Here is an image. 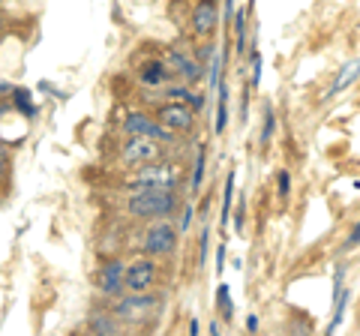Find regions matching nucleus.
Returning <instances> with one entry per match:
<instances>
[{
	"mask_svg": "<svg viewBox=\"0 0 360 336\" xmlns=\"http://www.w3.org/2000/svg\"><path fill=\"white\" fill-rule=\"evenodd\" d=\"M142 81L147 87H163L165 81H168V75H172V66L165 64V60H150V64H144L142 66Z\"/></svg>",
	"mask_w": 360,
	"mask_h": 336,
	"instance_id": "obj_11",
	"label": "nucleus"
},
{
	"mask_svg": "<svg viewBox=\"0 0 360 336\" xmlns=\"http://www.w3.org/2000/svg\"><path fill=\"white\" fill-rule=\"evenodd\" d=\"M153 282H156V264L150 258H138L126 268V291L144 294L153 288Z\"/></svg>",
	"mask_w": 360,
	"mask_h": 336,
	"instance_id": "obj_7",
	"label": "nucleus"
},
{
	"mask_svg": "<svg viewBox=\"0 0 360 336\" xmlns=\"http://www.w3.org/2000/svg\"><path fill=\"white\" fill-rule=\"evenodd\" d=\"M249 6H253V0H249Z\"/></svg>",
	"mask_w": 360,
	"mask_h": 336,
	"instance_id": "obj_31",
	"label": "nucleus"
},
{
	"mask_svg": "<svg viewBox=\"0 0 360 336\" xmlns=\"http://www.w3.org/2000/svg\"><path fill=\"white\" fill-rule=\"evenodd\" d=\"M258 81H262V54L253 52V81H249V87H258Z\"/></svg>",
	"mask_w": 360,
	"mask_h": 336,
	"instance_id": "obj_23",
	"label": "nucleus"
},
{
	"mask_svg": "<svg viewBox=\"0 0 360 336\" xmlns=\"http://www.w3.org/2000/svg\"><path fill=\"white\" fill-rule=\"evenodd\" d=\"M225 15L234 18V0H225Z\"/></svg>",
	"mask_w": 360,
	"mask_h": 336,
	"instance_id": "obj_30",
	"label": "nucleus"
},
{
	"mask_svg": "<svg viewBox=\"0 0 360 336\" xmlns=\"http://www.w3.org/2000/svg\"><path fill=\"white\" fill-rule=\"evenodd\" d=\"M216 312H219V319H223V321L234 319V300H232V291H228L225 282L216 288Z\"/></svg>",
	"mask_w": 360,
	"mask_h": 336,
	"instance_id": "obj_14",
	"label": "nucleus"
},
{
	"mask_svg": "<svg viewBox=\"0 0 360 336\" xmlns=\"http://www.w3.org/2000/svg\"><path fill=\"white\" fill-rule=\"evenodd\" d=\"M246 330H249V333H255V330H258V315H253V312L246 315Z\"/></svg>",
	"mask_w": 360,
	"mask_h": 336,
	"instance_id": "obj_29",
	"label": "nucleus"
},
{
	"mask_svg": "<svg viewBox=\"0 0 360 336\" xmlns=\"http://www.w3.org/2000/svg\"><path fill=\"white\" fill-rule=\"evenodd\" d=\"M232 205H234V171H228V180L223 187V207H219V228H228V219H232Z\"/></svg>",
	"mask_w": 360,
	"mask_h": 336,
	"instance_id": "obj_13",
	"label": "nucleus"
},
{
	"mask_svg": "<svg viewBox=\"0 0 360 336\" xmlns=\"http://www.w3.org/2000/svg\"><path fill=\"white\" fill-rule=\"evenodd\" d=\"M177 205V198L172 196V187H147V183H138L135 187V196L129 198V213L133 217H165L172 213Z\"/></svg>",
	"mask_w": 360,
	"mask_h": 336,
	"instance_id": "obj_1",
	"label": "nucleus"
},
{
	"mask_svg": "<svg viewBox=\"0 0 360 336\" xmlns=\"http://www.w3.org/2000/svg\"><path fill=\"white\" fill-rule=\"evenodd\" d=\"M276 180H279V198H288V192H292V177H288V171L283 168L276 175Z\"/></svg>",
	"mask_w": 360,
	"mask_h": 336,
	"instance_id": "obj_22",
	"label": "nucleus"
},
{
	"mask_svg": "<svg viewBox=\"0 0 360 336\" xmlns=\"http://www.w3.org/2000/svg\"><path fill=\"white\" fill-rule=\"evenodd\" d=\"M357 247H360V222L352 228V234H348V240L343 243V249H357Z\"/></svg>",
	"mask_w": 360,
	"mask_h": 336,
	"instance_id": "obj_26",
	"label": "nucleus"
},
{
	"mask_svg": "<svg viewBox=\"0 0 360 336\" xmlns=\"http://www.w3.org/2000/svg\"><path fill=\"white\" fill-rule=\"evenodd\" d=\"M348 298H352V294H348V288H343L333 298V319H330V324H327V333H336V328L339 324L345 321V309H348Z\"/></svg>",
	"mask_w": 360,
	"mask_h": 336,
	"instance_id": "obj_15",
	"label": "nucleus"
},
{
	"mask_svg": "<svg viewBox=\"0 0 360 336\" xmlns=\"http://www.w3.org/2000/svg\"><path fill=\"white\" fill-rule=\"evenodd\" d=\"M193 30L198 36H213L219 30V6L216 0H198L193 9Z\"/></svg>",
	"mask_w": 360,
	"mask_h": 336,
	"instance_id": "obj_10",
	"label": "nucleus"
},
{
	"mask_svg": "<svg viewBox=\"0 0 360 336\" xmlns=\"http://www.w3.org/2000/svg\"><path fill=\"white\" fill-rule=\"evenodd\" d=\"M96 285H99V291L103 294H112L114 298L120 288H126V264L117 261V258L105 261L103 268H99V273H96Z\"/></svg>",
	"mask_w": 360,
	"mask_h": 336,
	"instance_id": "obj_9",
	"label": "nucleus"
},
{
	"mask_svg": "<svg viewBox=\"0 0 360 336\" xmlns=\"http://www.w3.org/2000/svg\"><path fill=\"white\" fill-rule=\"evenodd\" d=\"M207 249H210V231L204 228L202 231V240H198V261H202V268H204V261H207Z\"/></svg>",
	"mask_w": 360,
	"mask_h": 336,
	"instance_id": "obj_24",
	"label": "nucleus"
},
{
	"mask_svg": "<svg viewBox=\"0 0 360 336\" xmlns=\"http://www.w3.org/2000/svg\"><path fill=\"white\" fill-rule=\"evenodd\" d=\"M234 43H237V52H246V9L234 13Z\"/></svg>",
	"mask_w": 360,
	"mask_h": 336,
	"instance_id": "obj_17",
	"label": "nucleus"
},
{
	"mask_svg": "<svg viewBox=\"0 0 360 336\" xmlns=\"http://www.w3.org/2000/svg\"><path fill=\"white\" fill-rule=\"evenodd\" d=\"M123 129L129 136H150L156 141H174V132L168 126H163L159 120H153L150 115H144V111H133V115L123 120Z\"/></svg>",
	"mask_w": 360,
	"mask_h": 336,
	"instance_id": "obj_6",
	"label": "nucleus"
},
{
	"mask_svg": "<svg viewBox=\"0 0 360 336\" xmlns=\"http://www.w3.org/2000/svg\"><path fill=\"white\" fill-rule=\"evenodd\" d=\"M357 78H360V60H352V64H345L343 69H339L336 81H333V85H330V94H324V96L330 99V96L343 94V90H345V87H352Z\"/></svg>",
	"mask_w": 360,
	"mask_h": 336,
	"instance_id": "obj_12",
	"label": "nucleus"
},
{
	"mask_svg": "<svg viewBox=\"0 0 360 336\" xmlns=\"http://www.w3.org/2000/svg\"><path fill=\"white\" fill-rule=\"evenodd\" d=\"M219 81H223V57L216 54V57L207 64V87H210V90H216V87H219Z\"/></svg>",
	"mask_w": 360,
	"mask_h": 336,
	"instance_id": "obj_19",
	"label": "nucleus"
},
{
	"mask_svg": "<svg viewBox=\"0 0 360 336\" xmlns=\"http://www.w3.org/2000/svg\"><path fill=\"white\" fill-rule=\"evenodd\" d=\"M225 270V247H219L216 249V273H223Z\"/></svg>",
	"mask_w": 360,
	"mask_h": 336,
	"instance_id": "obj_28",
	"label": "nucleus"
},
{
	"mask_svg": "<svg viewBox=\"0 0 360 336\" xmlns=\"http://www.w3.org/2000/svg\"><path fill=\"white\" fill-rule=\"evenodd\" d=\"M273 129H276V115H273V108L264 105V124H262V141L258 145L267 147L270 145V138H273Z\"/></svg>",
	"mask_w": 360,
	"mask_h": 336,
	"instance_id": "obj_18",
	"label": "nucleus"
},
{
	"mask_svg": "<svg viewBox=\"0 0 360 336\" xmlns=\"http://www.w3.org/2000/svg\"><path fill=\"white\" fill-rule=\"evenodd\" d=\"M189 222H193V207H186V210H183V219H180V234H186V231H189Z\"/></svg>",
	"mask_w": 360,
	"mask_h": 336,
	"instance_id": "obj_27",
	"label": "nucleus"
},
{
	"mask_svg": "<svg viewBox=\"0 0 360 336\" xmlns=\"http://www.w3.org/2000/svg\"><path fill=\"white\" fill-rule=\"evenodd\" d=\"M13 103H15V108L22 111L24 117H36V105H33V99H30V90H24V87H18L15 94H13Z\"/></svg>",
	"mask_w": 360,
	"mask_h": 336,
	"instance_id": "obj_16",
	"label": "nucleus"
},
{
	"mask_svg": "<svg viewBox=\"0 0 360 336\" xmlns=\"http://www.w3.org/2000/svg\"><path fill=\"white\" fill-rule=\"evenodd\" d=\"M343 288H345V268L339 264V268L333 270V298H336V294L343 291Z\"/></svg>",
	"mask_w": 360,
	"mask_h": 336,
	"instance_id": "obj_25",
	"label": "nucleus"
},
{
	"mask_svg": "<svg viewBox=\"0 0 360 336\" xmlns=\"http://www.w3.org/2000/svg\"><path fill=\"white\" fill-rule=\"evenodd\" d=\"M159 145H156V138H150V136H129L123 141V147H120V162L129 168H144L150 166V162H156L159 159Z\"/></svg>",
	"mask_w": 360,
	"mask_h": 336,
	"instance_id": "obj_3",
	"label": "nucleus"
},
{
	"mask_svg": "<svg viewBox=\"0 0 360 336\" xmlns=\"http://www.w3.org/2000/svg\"><path fill=\"white\" fill-rule=\"evenodd\" d=\"M177 247V228L172 222L159 219L144 231V252L147 256H168Z\"/></svg>",
	"mask_w": 360,
	"mask_h": 336,
	"instance_id": "obj_4",
	"label": "nucleus"
},
{
	"mask_svg": "<svg viewBox=\"0 0 360 336\" xmlns=\"http://www.w3.org/2000/svg\"><path fill=\"white\" fill-rule=\"evenodd\" d=\"M165 64L172 66V73H177L180 78L186 81V85H193V81H198L204 75V66H202V60H195V57H189L183 48H172V52L165 54Z\"/></svg>",
	"mask_w": 360,
	"mask_h": 336,
	"instance_id": "obj_8",
	"label": "nucleus"
},
{
	"mask_svg": "<svg viewBox=\"0 0 360 336\" xmlns=\"http://www.w3.org/2000/svg\"><path fill=\"white\" fill-rule=\"evenodd\" d=\"M112 312H114V319H120V321H147V319H153V315L159 312V300L150 291H144V294L129 291L126 298H120L114 303Z\"/></svg>",
	"mask_w": 360,
	"mask_h": 336,
	"instance_id": "obj_2",
	"label": "nucleus"
},
{
	"mask_svg": "<svg viewBox=\"0 0 360 336\" xmlns=\"http://www.w3.org/2000/svg\"><path fill=\"white\" fill-rule=\"evenodd\" d=\"M90 328H93V330H99V333H114V330H117V324H114L112 319H108V315H96Z\"/></svg>",
	"mask_w": 360,
	"mask_h": 336,
	"instance_id": "obj_21",
	"label": "nucleus"
},
{
	"mask_svg": "<svg viewBox=\"0 0 360 336\" xmlns=\"http://www.w3.org/2000/svg\"><path fill=\"white\" fill-rule=\"evenodd\" d=\"M156 120L163 126H168L172 132H193L195 126V108L189 105V103H168L156 111Z\"/></svg>",
	"mask_w": 360,
	"mask_h": 336,
	"instance_id": "obj_5",
	"label": "nucleus"
},
{
	"mask_svg": "<svg viewBox=\"0 0 360 336\" xmlns=\"http://www.w3.org/2000/svg\"><path fill=\"white\" fill-rule=\"evenodd\" d=\"M204 166H207V154H204V147L198 150V156H195V166H193V192L202 189V180H204Z\"/></svg>",
	"mask_w": 360,
	"mask_h": 336,
	"instance_id": "obj_20",
	"label": "nucleus"
}]
</instances>
